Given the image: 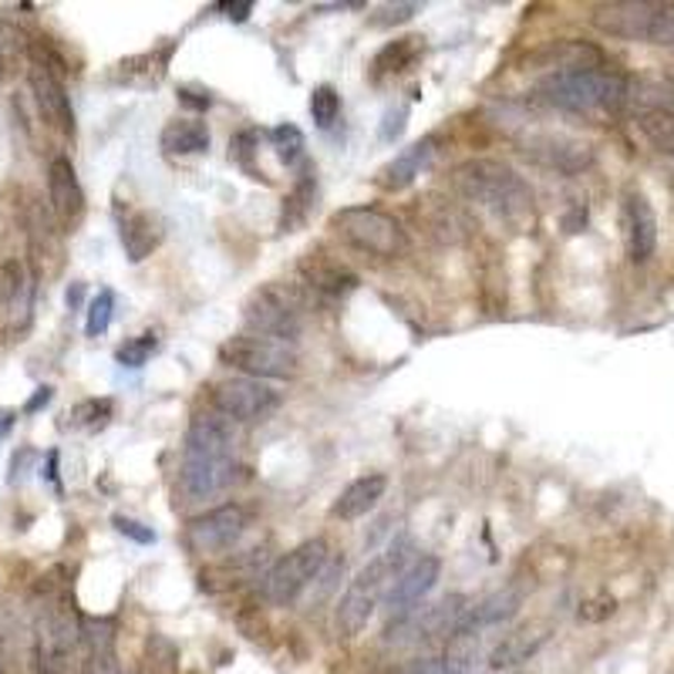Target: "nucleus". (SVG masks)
I'll list each match as a JSON object with an SVG mask.
<instances>
[{
  "mask_svg": "<svg viewBox=\"0 0 674 674\" xmlns=\"http://www.w3.org/2000/svg\"><path fill=\"white\" fill-rule=\"evenodd\" d=\"M236 468V432L233 422L220 412L196 415L179 462V493L189 503L210 499L233 483Z\"/></svg>",
  "mask_w": 674,
  "mask_h": 674,
  "instance_id": "1",
  "label": "nucleus"
},
{
  "mask_svg": "<svg viewBox=\"0 0 674 674\" xmlns=\"http://www.w3.org/2000/svg\"><path fill=\"white\" fill-rule=\"evenodd\" d=\"M536 98L570 115H600V112H618L628 102V82L624 75L600 64L570 67V72H550L539 82Z\"/></svg>",
  "mask_w": 674,
  "mask_h": 674,
  "instance_id": "2",
  "label": "nucleus"
},
{
  "mask_svg": "<svg viewBox=\"0 0 674 674\" xmlns=\"http://www.w3.org/2000/svg\"><path fill=\"white\" fill-rule=\"evenodd\" d=\"M452 186L476 207L506 223H519L533 210V189L523 176L499 159H465L452 172Z\"/></svg>",
  "mask_w": 674,
  "mask_h": 674,
  "instance_id": "3",
  "label": "nucleus"
},
{
  "mask_svg": "<svg viewBox=\"0 0 674 674\" xmlns=\"http://www.w3.org/2000/svg\"><path fill=\"white\" fill-rule=\"evenodd\" d=\"M82 647V621L67 593L41 600L31 628V671L34 674H72Z\"/></svg>",
  "mask_w": 674,
  "mask_h": 674,
  "instance_id": "4",
  "label": "nucleus"
},
{
  "mask_svg": "<svg viewBox=\"0 0 674 674\" xmlns=\"http://www.w3.org/2000/svg\"><path fill=\"white\" fill-rule=\"evenodd\" d=\"M404 550H409V539H398L385 554H378L345 590L341 603H337V634L355 638L368 628L375 618L381 597L388 593L391 580L404 570Z\"/></svg>",
  "mask_w": 674,
  "mask_h": 674,
  "instance_id": "5",
  "label": "nucleus"
},
{
  "mask_svg": "<svg viewBox=\"0 0 674 674\" xmlns=\"http://www.w3.org/2000/svg\"><path fill=\"white\" fill-rule=\"evenodd\" d=\"M593 28L638 44L674 48V4L661 0H614L593 8Z\"/></svg>",
  "mask_w": 674,
  "mask_h": 674,
  "instance_id": "6",
  "label": "nucleus"
},
{
  "mask_svg": "<svg viewBox=\"0 0 674 674\" xmlns=\"http://www.w3.org/2000/svg\"><path fill=\"white\" fill-rule=\"evenodd\" d=\"M243 320L250 334L294 345L304 327V297L297 287H287V284H263L246 297Z\"/></svg>",
  "mask_w": 674,
  "mask_h": 674,
  "instance_id": "7",
  "label": "nucleus"
},
{
  "mask_svg": "<svg viewBox=\"0 0 674 674\" xmlns=\"http://www.w3.org/2000/svg\"><path fill=\"white\" fill-rule=\"evenodd\" d=\"M330 230L341 236L348 246L368 253V256H381V260H394L409 246V236H404L401 223L375 207H345L330 217Z\"/></svg>",
  "mask_w": 674,
  "mask_h": 674,
  "instance_id": "8",
  "label": "nucleus"
},
{
  "mask_svg": "<svg viewBox=\"0 0 674 674\" xmlns=\"http://www.w3.org/2000/svg\"><path fill=\"white\" fill-rule=\"evenodd\" d=\"M223 365L240 368L246 378H294L297 375V348L287 341H274V337H260V334H240L220 348Z\"/></svg>",
  "mask_w": 674,
  "mask_h": 674,
  "instance_id": "9",
  "label": "nucleus"
},
{
  "mask_svg": "<svg viewBox=\"0 0 674 674\" xmlns=\"http://www.w3.org/2000/svg\"><path fill=\"white\" fill-rule=\"evenodd\" d=\"M327 564V544L324 539H307V544L284 554L263 577V597L274 607H291L324 570Z\"/></svg>",
  "mask_w": 674,
  "mask_h": 674,
  "instance_id": "10",
  "label": "nucleus"
},
{
  "mask_svg": "<svg viewBox=\"0 0 674 674\" xmlns=\"http://www.w3.org/2000/svg\"><path fill=\"white\" fill-rule=\"evenodd\" d=\"M281 404V394L256 378H230L213 388V409L230 422L266 419Z\"/></svg>",
  "mask_w": 674,
  "mask_h": 674,
  "instance_id": "11",
  "label": "nucleus"
},
{
  "mask_svg": "<svg viewBox=\"0 0 674 674\" xmlns=\"http://www.w3.org/2000/svg\"><path fill=\"white\" fill-rule=\"evenodd\" d=\"M246 529V509L230 503V506H217L210 513H202L196 519H189L186 526V547L192 554H223L230 550L236 539Z\"/></svg>",
  "mask_w": 674,
  "mask_h": 674,
  "instance_id": "12",
  "label": "nucleus"
},
{
  "mask_svg": "<svg viewBox=\"0 0 674 674\" xmlns=\"http://www.w3.org/2000/svg\"><path fill=\"white\" fill-rule=\"evenodd\" d=\"M34 281L21 260L0 263V334H18L31 324Z\"/></svg>",
  "mask_w": 674,
  "mask_h": 674,
  "instance_id": "13",
  "label": "nucleus"
},
{
  "mask_svg": "<svg viewBox=\"0 0 674 674\" xmlns=\"http://www.w3.org/2000/svg\"><path fill=\"white\" fill-rule=\"evenodd\" d=\"M439 570H442L439 557H429V554H425V557H415L409 567H404V570L391 580V587H388V614H391L394 621L409 618V614L415 611V603H422V597L435 587Z\"/></svg>",
  "mask_w": 674,
  "mask_h": 674,
  "instance_id": "14",
  "label": "nucleus"
},
{
  "mask_svg": "<svg viewBox=\"0 0 674 674\" xmlns=\"http://www.w3.org/2000/svg\"><path fill=\"white\" fill-rule=\"evenodd\" d=\"M31 92H34V102H38V112L41 118L64 131V135H75V112H72V98L64 92V82L51 72L48 64L41 61H31Z\"/></svg>",
  "mask_w": 674,
  "mask_h": 674,
  "instance_id": "15",
  "label": "nucleus"
},
{
  "mask_svg": "<svg viewBox=\"0 0 674 674\" xmlns=\"http://www.w3.org/2000/svg\"><path fill=\"white\" fill-rule=\"evenodd\" d=\"M48 199H51V213L61 227H75L85 213V192L78 182V172L72 159H51L48 166Z\"/></svg>",
  "mask_w": 674,
  "mask_h": 674,
  "instance_id": "16",
  "label": "nucleus"
},
{
  "mask_svg": "<svg viewBox=\"0 0 674 674\" xmlns=\"http://www.w3.org/2000/svg\"><path fill=\"white\" fill-rule=\"evenodd\" d=\"M624 236H628V253L634 263H644L654 256V246H657V220H654V210L647 196L641 192H628L624 196Z\"/></svg>",
  "mask_w": 674,
  "mask_h": 674,
  "instance_id": "17",
  "label": "nucleus"
},
{
  "mask_svg": "<svg viewBox=\"0 0 674 674\" xmlns=\"http://www.w3.org/2000/svg\"><path fill=\"white\" fill-rule=\"evenodd\" d=\"M439 146V139L435 135H425V139H419V143H412L409 149L404 152H398L381 172H378V186L381 189H388V192H398V189H404V186H412L429 166H432V159H435V149Z\"/></svg>",
  "mask_w": 674,
  "mask_h": 674,
  "instance_id": "18",
  "label": "nucleus"
},
{
  "mask_svg": "<svg viewBox=\"0 0 674 674\" xmlns=\"http://www.w3.org/2000/svg\"><path fill=\"white\" fill-rule=\"evenodd\" d=\"M533 162L547 166V169H560V172H577L590 162V152L587 146L573 143V139H564V135H533L526 139V149H523Z\"/></svg>",
  "mask_w": 674,
  "mask_h": 674,
  "instance_id": "19",
  "label": "nucleus"
},
{
  "mask_svg": "<svg viewBox=\"0 0 674 674\" xmlns=\"http://www.w3.org/2000/svg\"><path fill=\"white\" fill-rule=\"evenodd\" d=\"M85 674H122L115 657V628L112 621H82Z\"/></svg>",
  "mask_w": 674,
  "mask_h": 674,
  "instance_id": "20",
  "label": "nucleus"
},
{
  "mask_svg": "<svg viewBox=\"0 0 674 674\" xmlns=\"http://www.w3.org/2000/svg\"><path fill=\"white\" fill-rule=\"evenodd\" d=\"M301 274L307 277V284L327 297H348L355 287H358V277L351 274V270L337 266L330 260H324L320 253H307L301 260Z\"/></svg>",
  "mask_w": 674,
  "mask_h": 674,
  "instance_id": "21",
  "label": "nucleus"
},
{
  "mask_svg": "<svg viewBox=\"0 0 674 674\" xmlns=\"http://www.w3.org/2000/svg\"><path fill=\"white\" fill-rule=\"evenodd\" d=\"M385 489H388V476H381V472H371V476H361V480H355L341 496H337V503H334V516L337 519H361V516H368L375 506H378V499L385 496Z\"/></svg>",
  "mask_w": 674,
  "mask_h": 674,
  "instance_id": "22",
  "label": "nucleus"
},
{
  "mask_svg": "<svg viewBox=\"0 0 674 674\" xmlns=\"http://www.w3.org/2000/svg\"><path fill=\"white\" fill-rule=\"evenodd\" d=\"M162 243V223L152 213H131L122 223V246L131 263H143Z\"/></svg>",
  "mask_w": 674,
  "mask_h": 674,
  "instance_id": "23",
  "label": "nucleus"
},
{
  "mask_svg": "<svg viewBox=\"0 0 674 674\" xmlns=\"http://www.w3.org/2000/svg\"><path fill=\"white\" fill-rule=\"evenodd\" d=\"M166 156H199L210 149V128L199 118H176L162 128Z\"/></svg>",
  "mask_w": 674,
  "mask_h": 674,
  "instance_id": "24",
  "label": "nucleus"
},
{
  "mask_svg": "<svg viewBox=\"0 0 674 674\" xmlns=\"http://www.w3.org/2000/svg\"><path fill=\"white\" fill-rule=\"evenodd\" d=\"M425 44L419 34L412 38H398L391 44H385L378 54H375V78H385V75H401V72H409V67L422 57Z\"/></svg>",
  "mask_w": 674,
  "mask_h": 674,
  "instance_id": "25",
  "label": "nucleus"
},
{
  "mask_svg": "<svg viewBox=\"0 0 674 674\" xmlns=\"http://www.w3.org/2000/svg\"><path fill=\"white\" fill-rule=\"evenodd\" d=\"M544 641H547L544 631H529V628H523V631H516V634H506V638L493 647L489 664H493L496 671L516 667V664L529 661V657L539 651V644H544Z\"/></svg>",
  "mask_w": 674,
  "mask_h": 674,
  "instance_id": "26",
  "label": "nucleus"
},
{
  "mask_svg": "<svg viewBox=\"0 0 674 674\" xmlns=\"http://www.w3.org/2000/svg\"><path fill=\"white\" fill-rule=\"evenodd\" d=\"M314 189H317V186H314V176L304 172L301 182L294 186V192L284 199V217H281V230H284V233H294L297 227L307 223L310 207H314Z\"/></svg>",
  "mask_w": 674,
  "mask_h": 674,
  "instance_id": "27",
  "label": "nucleus"
},
{
  "mask_svg": "<svg viewBox=\"0 0 674 674\" xmlns=\"http://www.w3.org/2000/svg\"><path fill=\"white\" fill-rule=\"evenodd\" d=\"M156 348H159V337H156L152 330H146V334H139V337H128V341L115 351V358H118V365H125V368H143V365H149V358L156 355Z\"/></svg>",
  "mask_w": 674,
  "mask_h": 674,
  "instance_id": "28",
  "label": "nucleus"
},
{
  "mask_svg": "<svg viewBox=\"0 0 674 674\" xmlns=\"http://www.w3.org/2000/svg\"><path fill=\"white\" fill-rule=\"evenodd\" d=\"M341 115V95H337L334 85H317L310 92V118L320 125V128H330Z\"/></svg>",
  "mask_w": 674,
  "mask_h": 674,
  "instance_id": "29",
  "label": "nucleus"
},
{
  "mask_svg": "<svg viewBox=\"0 0 674 674\" xmlns=\"http://www.w3.org/2000/svg\"><path fill=\"white\" fill-rule=\"evenodd\" d=\"M270 143H274L281 162L294 166V162L301 159V152H304V131H301L297 125L284 122V125H277V128H270Z\"/></svg>",
  "mask_w": 674,
  "mask_h": 674,
  "instance_id": "30",
  "label": "nucleus"
},
{
  "mask_svg": "<svg viewBox=\"0 0 674 674\" xmlns=\"http://www.w3.org/2000/svg\"><path fill=\"white\" fill-rule=\"evenodd\" d=\"M115 314V294L112 291H98L88 304V317H85V334L88 337H102L112 324Z\"/></svg>",
  "mask_w": 674,
  "mask_h": 674,
  "instance_id": "31",
  "label": "nucleus"
},
{
  "mask_svg": "<svg viewBox=\"0 0 674 674\" xmlns=\"http://www.w3.org/2000/svg\"><path fill=\"white\" fill-rule=\"evenodd\" d=\"M108 419H112V401L108 398H88V401H78L72 409V425H78V429H102Z\"/></svg>",
  "mask_w": 674,
  "mask_h": 674,
  "instance_id": "32",
  "label": "nucleus"
},
{
  "mask_svg": "<svg viewBox=\"0 0 674 674\" xmlns=\"http://www.w3.org/2000/svg\"><path fill=\"white\" fill-rule=\"evenodd\" d=\"M31 51V38H28V31L24 28H18L14 21H4L0 18V61H14V57H21V54H28Z\"/></svg>",
  "mask_w": 674,
  "mask_h": 674,
  "instance_id": "33",
  "label": "nucleus"
},
{
  "mask_svg": "<svg viewBox=\"0 0 674 674\" xmlns=\"http://www.w3.org/2000/svg\"><path fill=\"white\" fill-rule=\"evenodd\" d=\"M422 8L419 4H385L378 8V14L371 18L375 28H391V24H404V21H412Z\"/></svg>",
  "mask_w": 674,
  "mask_h": 674,
  "instance_id": "34",
  "label": "nucleus"
},
{
  "mask_svg": "<svg viewBox=\"0 0 674 674\" xmlns=\"http://www.w3.org/2000/svg\"><path fill=\"white\" fill-rule=\"evenodd\" d=\"M112 523H115V529L122 533V536H128V539H135V544H143V547H149V544H156V533L146 526V523H139V519H128V516H112Z\"/></svg>",
  "mask_w": 674,
  "mask_h": 674,
  "instance_id": "35",
  "label": "nucleus"
},
{
  "mask_svg": "<svg viewBox=\"0 0 674 674\" xmlns=\"http://www.w3.org/2000/svg\"><path fill=\"white\" fill-rule=\"evenodd\" d=\"M404 118H409V108H404V105L385 112V125H381V139H385V143H394V139H398L401 128H404Z\"/></svg>",
  "mask_w": 674,
  "mask_h": 674,
  "instance_id": "36",
  "label": "nucleus"
},
{
  "mask_svg": "<svg viewBox=\"0 0 674 674\" xmlns=\"http://www.w3.org/2000/svg\"><path fill=\"white\" fill-rule=\"evenodd\" d=\"M401 674H449L445 657H419L409 667H401Z\"/></svg>",
  "mask_w": 674,
  "mask_h": 674,
  "instance_id": "37",
  "label": "nucleus"
},
{
  "mask_svg": "<svg viewBox=\"0 0 674 674\" xmlns=\"http://www.w3.org/2000/svg\"><path fill=\"white\" fill-rule=\"evenodd\" d=\"M179 102L189 105V108H196V112H202V108H210V105H213L210 95H199V92H192V88H179Z\"/></svg>",
  "mask_w": 674,
  "mask_h": 674,
  "instance_id": "38",
  "label": "nucleus"
},
{
  "mask_svg": "<svg viewBox=\"0 0 674 674\" xmlns=\"http://www.w3.org/2000/svg\"><path fill=\"white\" fill-rule=\"evenodd\" d=\"M220 11L230 18V21H246L250 18V11H253V4H250V0H243V4H220Z\"/></svg>",
  "mask_w": 674,
  "mask_h": 674,
  "instance_id": "39",
  "label": "nucleus"
},
{
  "mask_svg": "<svg viewBox=\"0 0 674 674\" xmlns=\"http://www.w3.org/2000/svg\"><path fill=\"white\" fill-rule=\"evenodd\" d=\"M51 394H54V391H51L48 385H44V388H38V394H34V398L24 404V412H38V409H44V404L51 401Z\"/></svg>",
  "mask_w": 674,
  "mask_h": 674,
  "instance_id": "40",
  "label": "nucleus"
},
{
  "mask_svg": "<svg viewBox=\"0 0 674 674\" xmlns=\"http://www.w3.org/2000/svg\"><path fill=\"white\" fill-rule=\"evenodd\" d=\"M14 422H18V415H14V412H0V439H4V435L14 429Z\"/></svg>",
  "mask_w": 674,
  "mask_h": 674,
  "instance_id": "41",
  "label": "nucleus"
},
{
  "mask_svg": "<svg viewBox=\"0 0 674 674\" xmlns=\"http://www.w3.org/2000/svg\"><path fill=\"white\" fill-rule=\"evenodd\" d=\"M78 301H82V284H75L72 291H67V304H72V307H78Z\"/></svg>",
  "mask_w": 674,
  "mask_h": 674,
  "instance_id": "42",
  "label": "nucleus"
},
{
  "mask_svg": "<svg viewBox=\"0 0 674 674\" xmlns=\"http://www.w3.org/2000/svg\"><path fill=\"white\" fill-rule=\"evenodd\" d=\"M0 674H8V651H4V638H0Z\"/></svg>",
  "mask_w": 674,
  "mask_h": 674,
  "instance_id": "43",
  "label": "nucleus"
},
{
  "mask_svg": "<svg viewBox=\"0 0 674 674\" xmlns=\"http://www.w3.org/2000/svg\"><path fill=\"white\" fill-rule=\"evenodd\" d=\"M8 78V61H0V82Z\"/></svg>",
  "mask_w": 674,
  "mask_h": 674,
  "instance_id": "44",
  "label": "nucleus"
}]
</instances>
